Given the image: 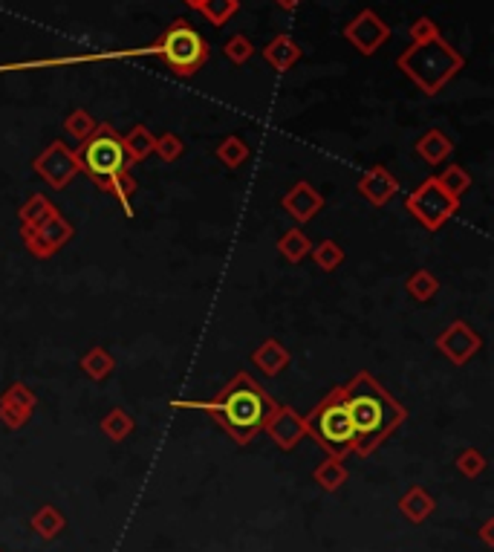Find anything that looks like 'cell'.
Wrapping results in <instances>:
<instances>
[{
  "mask_svg": "<svg viewBox=\"0 0 494 552\" xmlns=\"http://www.w3.org/2000/svg\"><path fill=\"white\" fill-rule=\"evenodd\" d=\"M171 408L209 414L238 445H249L275 411V402L249 373L238 370L211 399H171Z\"/></svg>",
  "mask_w": 494,
  "mask_h": 552,
  "instance_id": "1",
  "label": "cell"
},
{
  "mask_svg": "<svg viewBox=\"0 0 494 552\" xmlns=\"http://www.w3.org/2000/svg\"><path fill=\"white\" fill-rule=\"evenodd\" d=\"M341 390L356 431L353 452L359 457H370L408 419V408L402 402H396V397L368 370H359L350 382L341 385Z\"/></svg>",
  "mask_w": 494,
  "mask_h": 552,
  "instance_id": "2",
  "label": "cell"
},
{
  "mask_svg": "<svg viewBox=\"0 0 494 552\" xmlns=\"http://www.w3.org/2000/svg\"><path fill=\"white\" fill-rule=\"evenodd\" d=\"M396 67L425 96H437L443 93V87H448V81H454L460 76V70L466 67V58L440 35L425 43H411L396 58Z\"/></svg>",
  "mask_w": 494,
  "mask_h": 552,
  "instance_id": "3",
  "label": "cell"
},
{
  "mask_svg": "<svg viewBox=\"0 0 494 552\" xmlns=\"http://www.w3.org/2000/svg\"><path fill=\"white\" fill-rule=\"evenodd\" d=\"M303 423H307V437H312L330 457L344 460L347 454H353L356 431H353L350 408H347L341 385L332 388L330 394L303 416Z\"/></svg>",
  "mask_w": 494,
  "mask_h": 552,
  "instance_id": "4",
  "label": "cell"
},
{
  "mask_svg": "<svg viewBox=\"0 0 494 552\" xmlns=\"http://www.w3.org/2000/svg\"><path fill=\"white\" fill-rule=\"evenodd\" d=\"M154 55H159V61L171 70V76L191 79L202 67H206L211 47L191 23L173 21L165 33L159 35V41L154 43Z\"/></svg>",
  "mask_w": 494,
  "mask_h": 552,
  "instance_id": "5",
  "label": "cell"
},
{
  "mask_svg": "<svg viewBox=\"0 0 494 552\" xmlns=\"http://www.w3.org/2000/svg\"><path fill=\"white\" fill-rule=\"evenodd\" d=\"M76 156H79L81 171L98 188L105 185V182H110L113 177H119V173L130 171L125 145H122V134L113 125H107V122L96 125L93 134L79 145Z\"/></svg>",
  "mask_w": 494,
  "mask_h": 552,
  "instance_id": "6",
  "label": "cell"
},
{
  "mask_svg": "<svg viewBox=\"0 0 494 552\" xmlns=\"http://www.w3.org/2000/svg\"><path fill=\"white\" fill-rule=\"evenodd\" d=\"M405 209L425 231H440L460 209V200L440 185L437 177H425L405 197Z\"/></svg>",
  "mask_w": 494,
  "mask_h": 552,
  "instance_id": "7",
  "label": "cell"
},
{
  "mask_svg": "<svg viewBox=\"0 0 494 552\" xmlns=\"http://www.w3.org/2000/svg\"><path fill=\"white\" fill-rule=\"evenodd\" d=\"M33 168H35V173L43 182H47L50 188H55V192H64V188L81 173L76 151H70L67 142H61V139L50 142L47 148L35 156Z\"/></svg>",
  "mask_w": 494,
  "mask_h": 552,
  "instance_id": "8",
  "label": "cell"
},
{
  "mask_svg": "<svg viewBox=\"0 0 494 552\" xmlns=\"http://www.w3.org/2000/svg\"><path fill=\"white\" fill-rule=\"evenodd\" d=\"M21 240L26 246V252L38 257V260H50L55 252H61L64 246L72 240V226L61 217L58 211L55 217H50L47 223L38 226V229H29V226H21Z\"/></svg>",
  "mask_w": 494,
  "mask_h": 552,
  "instance_id": "9",
  "label": "cell"
},
{
  "mask_svg": "<svg viewBox=\"0 0 494 552\" xmlns=\"http://www.w3.org/2000/svg\"><path fill=\"white\" fill-rule=\"evenodd\" d=\"M344 41L361 55H376L390 41V23L379 18L373 9H361L356 18L344 26Z\"/></svg>",
  "mask_w": 494,
  "mask_h": 552,
  "instance_id": "10",
  "label": "cell"
},
{
  "mask_svg": "<svg viewBox=\"0 0 494 552\" xmlns=\"http://www.w3.org/2000/svg\"><path fill=\"white\" fill-rule=\"evenodd\" d=\"M437 351L448 361H452V365L462 368V365H469V361L483 351V336L469 322L457 318V322H452L437 336Z\"/></svg>",
  "mask_w": 494,
  "mask_h": 552,
  "instance_id": "11",
  "label": "cell"
},
{
  "mask_svg": "<svg viewBox=\"0 0 494 552\" xmlns=\"http://www.w3.org/2000/svg\"><path fill=\"white\" fill-rule=\"evenodd\" d=\"M264 431L269 434V440L278 445L281 452H295V448L307 440V423H303V416L293 408V405H281V402L275 405Z\"/></svg>",
  "mask_w": 494,
  "mask_h": 552,
  "instance_id": "12",
  "label": "cell"
},
{
  "mask_svg": "<svg viewBox=\"0 0 494 552\" xmlns=\"http://www.w3.org/2000/svg\"><path fill=\"white\" fill-rule=\"evenodd\" d=\"M281 206L298 226H303V223H310V220H315L318 214H322L324 194L318 192L315 185H310L307 180H301L281 197Z\"/></svg>",
  "mask_w": 494,
  "mask_h": 552,
  "instance_id": "13",
  "label": "cell"
},
{
  "mask_svg": "<svg viewBox=\"0 0 494 552\" xmlns=\"http://www.w3.org/2000/svg\"><path fill=\"white\" fill-rule=\"evenodd\" d=\"M356 192L365 197L370 206L382 209V206H387V202L396 197L399 182H396V177H394V173H390L385 165H370V168L359 177Z\"/></svg>",
  "mask_w": 494,
  "mask_h": 552,
  "instance_id": "14",
  "label": "cell"
},
{
  "mask_svg": "<svg viewBox=\"0 0 494 552\" xmlns=\"http://www.w3.org/2000/svg\"><path fill=\"white\" fill-rule=\"evenodd\" d=\"M289 361H293V356H289V351L278 339H264L252 351V365L264 376H269V379L272 376H281L289 368Z\"/></svg>",
  "mask_w": 494,
  "mask_h": 552,
  "instance_id": "15",
  "label": "cell"
},
{
  "mask_svg": "<svg viewBox=\"0 0 494 552\" xmlns=\"http://www.w3.org/2000/svg\"><path fill=\"white\" fill-rule=\"evenodd\" d=\"M301 55H303L301 43H298L293 35H286V33L275 35V38L266 43V47H264V61H266L275 72L293 70V67L301 61Z\"/></svg>",
  "mask_w": 494,
  "mask_h": 552,
  "instance_id": "16",
  "label": "cell"
},
{
  "mask_svg": "<svg viewBox=\"0 0 494 552\" xmlns=\"http://www.w3.org/2000/svg\"><path fill=\"white\" fill-rule=\"evenodd\" d=\"M414 151H416L419 159H423V163H428V165H443V163H448V156L454 154V139L448 136L445 130L431 127V130H425V134L416 139Z\"/></svg>",
  "mask_w": 494,
  "mask_h": 552,
  "instance_id": "17",
  "label": "cell"
},
{
  "mask_svg": "<svg viewBox=\"0 0 494 552\" xmlns=\"http://www.w3.org/2000/svg\"><path fill=\"white\" fill-rule=\"evenodd\" d=\"M399 512L411 520V524H425V520L437 512V501L425 489V486H411L405 495L399 498Z\"/></svg>",
  "mask_w": 494,
  "mask_h": 552,
  "instance_id": "18",
  "label": "cell"
},
{
  "mask_svg": "<svg viewBox=\"0 0 494 552\" xmlns=\"http://www.w3.org/2000/svg\"><path fill=\"white\" fill-rule=\"evenodd\" d=\"M29 529H33L41 541H55L58 535H64L67 518H64L61 510H58V506L43 503V506H38V510H35V515L29 518Z\"/></svg>",
  "mask_w": 494,
  "mask_h": 552,
  "instance_id": "19",
  "label": "cell"
},
{
  "mask_svg": "<svg viewBox=\"0 0 494 552\" xmlns=\"http://www.w3.org/2000/svg\"><path fill=\"white\" fill-rule=\"evenodd\" d=\"M154 142H156V136L148 130V125H134V127H130L127 136H122L127 163L130 165H139L148 156H154Z\"/></svg>",
  "mask_w": 494,
  "mask_h": 552,
  "instance_id": "20",
  "label": "cell"
},
{
  "mask_svg": "<svg viewBox=\"0 0 494 552\" xmlns=\"http://www.w3.org/2000/svg\"><path fill=\"white\" fill-rule=\"evenodd\" d=\"M79 368L90 376L93 382H105L113 376L116 370V359L110 351H105V347H90V351H84V356L79 359Z\"/></svg>",
  "mask_w": 494,
  "mask_h": 552,
  "instance_id": "21",
  "label": "cell"
},
{
  "mask_svg": "<svg viewBox=\"0 0 494 552\" xmlns=\"http://www.w3.org/2000/svg\"><path fill=\"white\" fill-rule=\"evenodd\" d=\"M134 431H136L134 414L125 411V408H119V405H116V408H110L105 416H101V434H105L110 443H125Z\"/></svg>",
  "mask_w": 494,
  "mask_h": 552,
  "instance_id": "22",
  "label": "cell"
},
{
  "mask_svg": "<svg viewBox=\"0 0 494 552\" xmlns=\"http://www.w3.org/2000/svg\"><path fill=\"white\" fill-rule=\"evenodd\" d=\"M312 481H315V486H322L324 491H330V495H332V491H339L347 481H350V472H347L344 460L327 457L324 463H318V466H315Z\"/></svg>",
  "mask_w": 494,
  "mask_h": 552,
  "instance_id": "23",
  "label": "cell"
},
{
  "mask_svg": "<svg viewBox=\"0 0 494 552\" xmlns=\"http://www.w3.org/2000/svg\"><path fill=\"white\" fill-rule=\"evenodd\" d=\"M249 145H246V139L243 136H238V134H228V136H223L220 139V145H217L214 148V156L220 159V163L228 168V171H240L246 163H249Z\"/></svg>",
  "mask_w": 494,
  "mask_h": 552,
  "instance_id": "24",
  "label": "cell"
},
{
  "mask_svg": "<svg viewBox=\"0 0 494 552\" xmlns=\"http://www.w3.org/2000/svg\"><path fill=\"white\" fill-rule=\"evenodd\" d=\"M310 249H312V243L307 238V231L298 229V226L286 229L278 238V255L286 260V264H301V260L310 255Z\"/></svg>",
  "mask_w": 494,
  "mask_h": 552,
  "instance_id": "25",
  "label": "cell"
},
{
  "mask_svg": "<svg viewBox=\"0 0 494 552\" xmlns=\"http://www.w3.org/2000/svg\"><path fill=\"white\" fill-rule=\"evenodd\" d=\"M440 286H443L440 278L431 269H416V272L408 275V281H405V293H408L419 304H428V301L437 298Z\"/></svg>",
  "mask_w": 494,
  "mask_h": 552,
  "instance_id": "26",
  "label": "cell"
},
{
  "mask_svg": "<svg viewBox=\"0 0 494 552\" xmlns=\"http://www.w3.org/2000/svg\"><path fill=\"white\" fill-rule=\"evenodd\" d=\"M55 214H58V209L50 202V197H43V194H33V197H29L23 206H21V211H18L21 226H29V229L43 226V223H47L50 217H55Z\"/></svg>",
  "mask_w": 494,
  "mask_h": 552,
  "instance_id": "27",
  "label": "cell"
},
{
  "mask_svg": "<svg viewBox=\"0 0 494 552\" xmlns=\"http://www.w3.org/2000/svg\"><path fill=\"white\" fill-rule=\"evenodd\" d=\"M310 257L315 260V267L322 269V272H336L341 264H344V249H341V243L336 240H322V243H315L312 249H310Z\"/></svg>",
  "mask_w": 494,
  "mask_h": 552,
  "instance_id": "28",
  "label": "cell"
},
{
  "mask_svg": "<svg viewBox=\"0 0 494 552\" xmlns=\"http://www.w3.org/2000/svg\"><path fill=\"white\" fill-rule=\"evenodd\" d=\"M136 180L130 177V171H125V173H119V177H113L110 182H105L98 188V192H105V194H110V197H116L119 200V206L125 209V214L127 217H134V209H130V197L136 194Z\"/></svg>",
  "mask_w": 494,
  "mask_h": 552,
  "instance_id": "29",
  "label": "cell"
},
{
  "mask_svg": "<svg viewBox=\"0 0 494 552\" xmlns=\"http://www.w3.org/2000/svg\"><path fill=\"white\" fill-rule=\"evenodd\" d=\"M0 399L9 402L12 408H18V411L26 414V416H33L35 408H38V397L33 394V388H29L26 382H12V385L4 390V394H0Z\"/></svg>",
  "mask_w": 494,
  "mask_h": 552,
  "instance_id": "30",
  "label": "cell"
},
{
  "mask_svg": "<svg viewBox=\"0 0 494 552\" xmlns=\"http://www.w3.org/2000/svg\"><path fill=\"white\" fill-rule=\"evenodd\" d=\"M454 466H457V472L462 477H466V481H477V477L489 469V460H486V454L480 452V448H462V452L457 454V460H454Z\"/></svg>",
  "mask_w": 494,
  "mask_h": 552,
  "instance_id": "31",
  "label": "cell"
},
{
  "mask_svg": "<svg viewBox=\"0 0 494 552\" xmlns=\"http://www.w3.org/2000/svg\"><path fill=\"white\" fill-rule=\"evenodd\" d=\"M96 119L90 116V110H84V108H79V110H72L67 119H64V134L70 136V139H79V145L93 134L96 130Z\"/></svg>",
  "mask_w": 494,
  "mask_h": 552,
  "instance_id": "32",
  "label": "cell"
},
{
  "mask_svg": "<svg viewBox=\"0 0 494 552\" xmlns=\"http://www.w3.org/2000/svg\"><path fill=\"white\" fill-rule=\"evenodd\" d=\"M437 180H440V185L445 188V192L452 197H457V200L471 188V173L462 165H448Z\"/></svg>",
  "mask_w": 494,
  "mask_h": 552,
  "instance_id": "33",
  "label": "cell"
},
{
  "mask_svg": "<svg viewBox=\"0 0 494 552\" xmlns=\"http://www.w3.org/2000/svg\"><path fill=\"white\" fill-rule=\"evenodd\" d=\"M238 9H240V0H202V6L197 12H202V18L211 26H223Z\"/></svg>",
  "mask_w": 494,
  "mask_h": 552,
  "instance_id": "34",
  "label": "cell"
},
{
  "mask_svg": "<svg viewBox=\"0 0 494 552\" xmlns=\"http://www.w3.org/2000/svg\"><path fill=\"white\" fill-rule=\"evenodd\" d=\"M154 154L163 159V163H177V159H182L185 154V139L177 136V134H163V136H156L154 142Z\"/></svg>",
  "mask_w": 494,
  "mask_h": 552,
  "instance_id": "35",
  "label": "cell"
},
{
  "mask_svg": "<svg viewBox=\"0 0 494 552\" xmlns=\"http://www.w3.org/2000/svg\"><path fill=\"white\" fill-rule=\"evenodd\" d=\"M223 52H226V58L231 64H246L249 61V58L255 55V43H252V38L249 35H231L228 41H226V47H223Z\"/></svg>",
  "mask_w": 494,
  "mask_h": 552,
  "instance_id": "36",
  "label": "cell"
},
{
  "mask_svg": "<svg viewBox=\"0 0 494 552\" xmlns=\"http://www.w3.org/2000/svg\"><path fill=\"white\" fill-rule=\"evenodd\" d=\"M440 38V26L433 23L431 18H416L411 23V43H425V41H433Z\"/></svg>",
  "mask_w": 494,
  "mask_h": 552,
  "instance_id": "37",
  "label": "cell"
},
{
  "mask_svg": "<svg viewBox=\"0 0 494 552\" xmlns=\"http://www.w3.org/2000/svg\"><path fill=\"white\" fill-rule=\"evenodd\" d=\"M480 541H483L489 549H494V518H486V520H483V527H480Z\"/></svg>",
  "mask_w": 494,
  "mask_h": 552,
  "instance_id": "38",
  "label": "cell"
},
{
  "mask_svg": "<svg viewBox=\"0 0 494 552\" xmlns=\"http://www.w3.org/2000/svg\"><path fill=\"white\" fill-rule=\"evenodd\" d=\"M275 6L284 9V12H293V9L301 6V0H275Z\"/></svg>",
  "mask_w": 494,
  "mask_h": 552,
  "instance_id": "39",
  "label": "cell"
},
{
  "mask_svg": "<svg viewBox=\"0 0 494 552\" xmlns=\"http://www.w3.org/2000/svg\"><path fill=\"white\" fill-rule=\"evenodd\" d=\"M182 4H185L188 9H200V6H202V0H182Z\"/></svg>",
  "mask_w": 494,
  "mask_h": 552,
  "instance_id": "40",
  "label": "cell"
},
{
  "mask_svg": "<svg viewBox=\"0 0 494 552\" xmlns=\"http://www.w3.org/2000/svg\"><path fill=\"white\" fill-rule=\"evenodd\" d=\"M0 552H4V549H0Z\"/></svg>",
  "mask_w": 494,
  "mask_h": 552,
  "instance_id": "41",
  "label": "cell"
}]
</instances>
